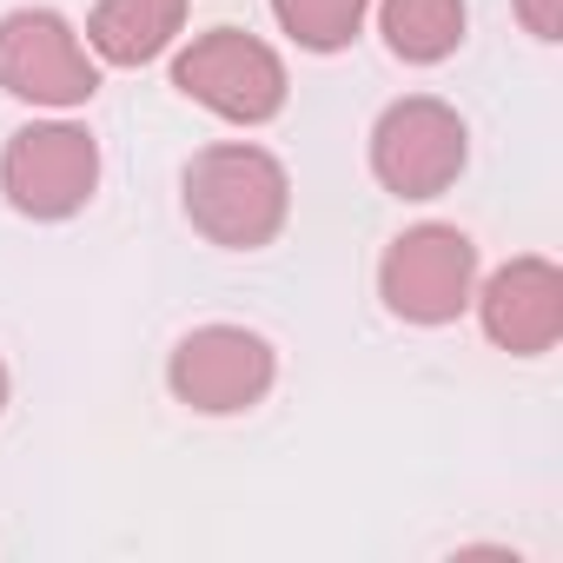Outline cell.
I'll use <instances>...</instances> for the list:
<instances>
[{
    "label": "cell",
    "mask_w": 563,
    "mask_h": 563,
    "mask_svg": "<svg viewBox=\"0 0 563 563\" xmlns=\"http://www.w3.org/2000/svg\"><path fill=\"white\" fill-rule=\"evenodd\" d=\"M286 212H292V179L265 146L225 140V146H206L186 166V219L212 245H232V252L272 245Z\"/></svg>",
    "instance_id": "1"
},
{
    "label": "cell",
    "mask_w": 563,
    "mask_h": 563,
    "mask_svg": "<svg viewBox=\"0 0 563 563\" xmlns=\"http://www.w3.org/2000/svg\"><path fill=\"white\" fill-rule=\"evenodd\" d=\"M93 186H100V146L87 126L34 120L0 153V192L27 219H67L93 199Z\"/></svg>",
    "instance_id": "2"
},
{
    "label": "cell",
    "mask_w": 563,
    "mask_h": 563,
    "mask_svg": "<svg viewBox=\"0 0 563 563\" xmlns=\"http://www.w3.org/2000/svg\"><path fill=\"white\" fill-rule=\"evenodd\" d=\"M173 87L199 107H212L219 120H239V126H258L286 107V60H278L265 41L239 34V27H212L199 34L179 67H173Z\"/></svg>",
    "instance_id": "3"
},
{
    "label": "cell",
    "mask_w": 563,
    "mask_h": 563,
    "mask_svg": "<svg viewBox=\"0 0 563 563\" xmlns=\"http://www.w3.org/2000/svg\"><path fill=\"white\" fill-rule=\"evenodd\" d=\"M477 286V245L457 225H411L378 265V292L411 325H451Z\"/></svg>",
    "instance_id": "4"
},
{
    "label": "cell",
    "mask_w": 563,
    "mask_h": 563,
    "mask_svg": "<svg viewBox=\"0 0 563 563\" xmlns=\"http://www.w3.org/2000/svg\"><path fill=\"white\" fill-rule=\"evenodd\" d=\"M372 173L398 199H438L464 173V120L431 93L385 107L372 126Z\"/></svg>",
    "instance_id": "5"
},
{
    "label": "cell",
    "mask_w": 563,
    "mask_h": 563,
    "mask_svg": "<svg viewBox=\"0 0 563 563\" xmlns=\"http://www.w3.org/2000/svg\"><path fill=\"white\" fill-rule=\"evenodd\" d=\"M272 345L245 325H199L173 345V365H166V385L179 405L206 411V418H232V411H252L265 391H272Z\"/></svg>",
    "instance_id": "6"
},
{
    "label": "cell",
    "mask_w": 563,
    "mask_h": 563,
    "mask_svg": "<svg viewBox=\"0 0 563 563\" xmlns=\"http://www.w3.org/2000/svg\"><path fill=\"white\" fill-rule=\"evenodd\" d=\"M0 87L34 107H87L100 93V67L54 8H14L0 21Z\"/></svg>",
    "instance_id": "7"
},
{
    "label": "cell",
    "mask_w": 563,
    "mask_h": 563,
    "mask_svg": "<svg viewBox=\"0 0 563 563\" xmlns=\"http://www.w3.org/2000/svg\"><path fill=\"white\" fill-rule=\"evenodd\" d=\"M477 319H484L490 345H504L517 358L550 352L556 332H563V272L550 258H510L504 272H490Z\"/></svg>",
    "instance_id": "8"
},
{
    "label": "cell",
    "mask_w": 563,
    "mask_h": 563,
    "mask_svg": "<svg viewBox=\"0 0 563 563\" xmlns=\"http://www.w3.org/2000/svg\"><path fill=\"white\" fill-rule=\"evenodd\" d=\"M179 27H186V0H100L87 21V41L113 67H146L173 47Z\"/></svg>",
    "instance_id": "9"
},
{
    "label": "cell",
    "mask_w": 563,
    "mask_h": 563,
    "mask_svg": "<svg viewBox=\"0 0 563 563\" xmlns=\"http://www.w3.org/2000/svg\"><path fill=\"white\" fill-rule=\"evenodd\" d=\"M378 27L398 60L431 67V60L457 54V41H464V0H385Z\"/></svg>",
    "instance_id": "10"
},
{
    "label": "cell",
    "mask_w": 563,
    "mask_h": 563,
    "mask_svg": "<svg viewBox=\"0 0 563 563\" xmlns=\"http://www.w3.org/2000/svg\"><path fill=\"white\" fill-rule=\"evenodd\" d=\"M365 8L372 0H272L278 27H286L299 47H312V54H339L365 27Z\"/></svg>",
    "instance_id": "11"
},
{
    "label": "cell",
    "mask_w": 563,
    "mask_h": 563,
    "mask_svg": "<svg viewBox=\"0 0 563 563\" xmlns=\"http://www.w3.org/2000/svg\"><path fill=\"white\" fill-rule=\"evenodd\" d=\"M517 14H523V27H530L537 41H556V27H563L556 0H517Z\"/></svg>",
    "instance_id": "12"
},
{
    "label": "cell",
    "mask_w": 563,
    "mask_h": 563,
    "mask_svg": "<svg viewBox=\"0 0 563 563\" xmlns=\"http://www.w3.org/2000/svg\"><path fill=\"white\" fill-rule=\"evenodd\" d=\"M0 411H8V365H0Z\"/></svg>",
    "instance_id": "13"
}]
</instances>
